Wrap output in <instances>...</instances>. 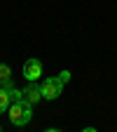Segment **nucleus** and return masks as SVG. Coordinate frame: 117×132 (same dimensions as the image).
Wrapping results in <instances>:
<instances>
[{"label": "nucleus", "mask_w": 117, "mask_h": 132, "mask_svg": "<svg viewBox=\"0 0 117 132\" xmlns=\"http://www.w3.org/2000/svg\"><path fill=\"white\" fill-rule=\"evenodd\" d=\"M7 116H9V123H12L14 127H24V125H28L30 118H33V104H28L26 99L21 97V99H16V102L9 104Z\"/></svg>", "instance_id": "f257e3e1"}, {"label": "nucleus", "mask_w": 117, "mask_h": 132, "mask_svg": "<svg viewBox=\"0 0 117 132\" xmlns=\"http://www.w3.org/2000/svg\"><path fill=\"white\" fill-rule=\"evenodd\" d=\"M63 85H66V82H63L59 76H54V78H45V80H42V99H47V102H54V99H59L61 92H63Z\"/></svg>", "instance_id": "f03ea898"}, {"label": "nucleus", "mask_w": 117, "mask_h": 132, "mask_svg": "<svg viewBox=\"0 0 117 132\" xmlns=\"http://www.w3.org/2000/svg\"><path fill=\"white\" fill-rule=\"evenodd\" d=\"M24 78H26L28 82L42 78V61H40V59H35V57L26 59V61H24Z\"/></svg>", "instance_id": "7ed1b4c3"}, {"label": "nucleus", "mask_w": 117, "mask_h": 132, "mask_svg": "<svg viewBox=\"0 0 117 132\" xmlns=\"http://www.w3.org/2000/svg\"><path fill=\"white\" fill-rule=\"evenodd\" d=\"M21 94H24V99H26L28 104H38L40 99H42V85H38V82L33 80L26 90H21Z\"/></svg>", "instance_id": "20e7f679"}, {"label": "nucleus", "mask_w": 117, "mask_h": 132, "mask_svg": "<svg viewBox=\"0 0 117 132\" xmlns=\"http://www.w3.org/2000/svg\"><path fill=\"white\" fill-rule=\"evenodd\" d=\"M14 87V85H12ZM12 87H0V116L7 113L9 104H12Z\"/></svg>", "instance_id": "39448f33"}, {"label": "nucleus", "mask_w": 117, "mask_h": 132, "mask_svg": "<svg viewBox=\"0 0 117 132\" xmlns=\"http://www.w3.org/2000/svg\"><path fill=\"white\" fill-rule=\"evenodd\" d=\"M0 87H12V69L7 64H0Z\"/></svg>", "instance_id": "423d86ee"}, {"label": "nucleus", "mask_w": 117, "mask_h": 132, "mask_svg": "<svg viewBox=\"0 0 117 132\" xmlns=\"http://www.w3.org/2000/svg\"><path fill=\"white\" fill-rule=\"evenodd\" d=\"M59 78H61L63 82H68V80H70V71H61V73H59Z\"/></svg>", "instance_id": "0eeeda50"}, {"label": "nucleus", "mask_w": 117, "mask_h": 132, "mask_svg": "<svg viewBox=\"0 0 117 132\" xmlns=\"http://www.w3.org/2000/svg\"><path fill=\"white\" fill-rule=\"evenodd\" d=\"M0 130H3V127H0Z\"/></svg>", "instance_id": "6e6552de"}]
</instances>
